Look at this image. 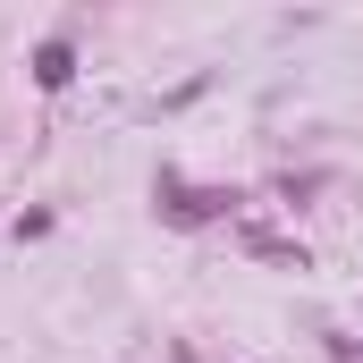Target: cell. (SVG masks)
Masks as SVG:
<instances>
[{"instance_id":"1","label":"cell","mask_w":363,"mask_h":363,"mask_svg":"<svg viewBox=\"0 0 363 363\" xmlns=\"http://www.w3.org/2000/svg\"><path fill=\"white\" fill-rule=\"evenodd\" d=\"M152 211H161L169 228H203V220H228V211H237V186H186L178 169H161V178H152Z\"/></svg>"},{"instance_id":"2","label":"cell","mask_w":363,"mask_h":363,"mask_svg":"<svg viewBox=\"0 0 363 363\" xmlns=\"http://www.w3.org/2000/svg\"><path fill=\"white\" fill-rule=\"evenodd\" d=\"M68 77H77V43L51 34V43L34 51V85H43V93H68Z\"/></svg>"}]
</instances>
